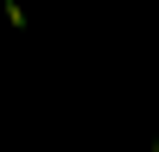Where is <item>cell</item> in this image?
<instances>
[{"label":"cell","mask_w":159,"mask_h":152,"mask_svg":"<svg viewBox=\"0 0 159 152\" xmlns=\"http://www.w3.org/2000/svg\"><path fill=\"white\" fill-rule=\"evenodd\" d=\"M0 19H7V25H13V32H32V13H25V6H19V0H0Z\"/></svg>","instance_id":"1"}]
</instances>
